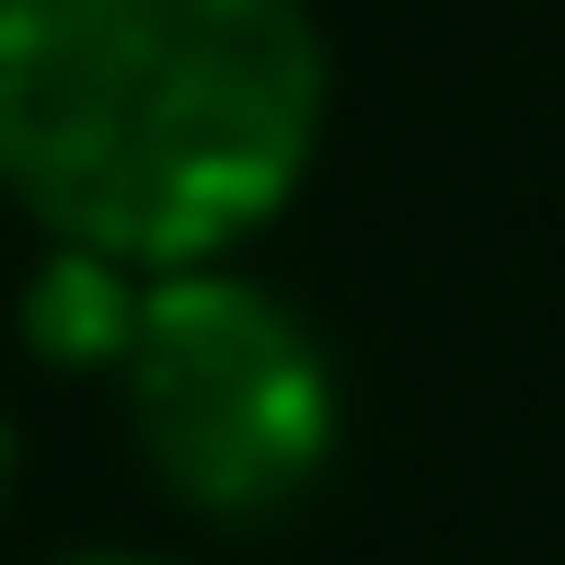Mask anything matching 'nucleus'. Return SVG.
Instances as JSON below:
<instances>
[{
    "label": "nucleus",
    "instance_id": "5",
    "mask_svg": "<svg viewBox=\"0 0 565 565\" xmlns=\"http://www.w3.org/2000/svg\"><path fill=\"white\" fill-rule=\"evenodd\" d=\"M12 484H23V427H12V404H0V520H12Z\"/></svg>",
    "mask_w": 565,
    "mask_h": 565
},
{
    "label": "nucleus",
    "instance_id": "4",
    "mask_svg": "<svg viewBox=\"0 0 565 565\" xmlns=\"http://www.w3.org/2000/svg\"><path fill=\"white\" fill-rule=\"evenodd\" d=\"M46 565H185V554H150V543H82V554H46Z\"/></svg>",
    "mask_w": 565,
    "mask_h": 565
},
{
    "label": "nucleus",
    "instance_id": "2",
    "mask_svg": "<svg viewBox=\"0 0 565 565\" xmlns=\"http://www.w3.org/2000/svg\"><path fill=\"white\" fill-rule=\"evenodd\" d=\"M116 416L173 520L277 531L347 461V358L243 254L162 266L116 358Z\"/></svg>",
    "mask_w": 565,
    "mask_h": 565
},
{
    "label": "nucleus",
    "instance_id": "3",
    "mask_svg": "<svg viewBox=\"0 0 565 565\" xmlns=\"http://www.w3.org/2000/svg\"><path fill=\"white\" fill-rule=\"evenodd\" d=\"M139 300H150V266L93 254V243H35L23 300H12V335H23L35 370H58V381H116L127 335H139Z\"/></svg>",
    "mask_w": 565,
    "mask_h": 565
},
{
    "label": "nucleus",
    "instance_id": "1",
    "mask_svg": "<svg viewBox=\"0 0 565 565\" xmlns=\"http://www.w3.org/2000/svg\"><path fill=\"white\" fill-rule=\"evenodd\" d=\"M335 139L312 0H0V196L35 243L220 266L300 209Z\"/></svg>",
    "mask_w": 565,
    "mask_h": 565
}]
</instances>
